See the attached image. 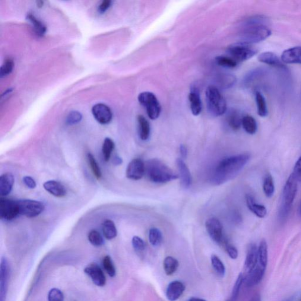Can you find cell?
<instances>
[{"label": "cell", "mask_w": 301, "mask_h": 301, "mask_svg": "<svg viewBox=\"0 0 301 301\" xmlns=\"http://www.w3.org/2000/svg\"><path fill=\"white\" fill-rule=\"evenodd\" d=\"M104 236L107 240H112L117 236V230L115 224L112 220H107L103 224Z\"/></svg>", "instance_id": "31"}, {"label": "cell", "mask_w": 301, "mask_h": 301, "mask_svg": "<svg viewBox=\"0 0 301 301\" xmlns=\"http://www.w3.org/2000/svg\"><path fill=\"white\" fill-rule=\"evenodd\" d=\"M188 99L193 115L195 116L199 115L202 112V105L198 90L196 89L192 90L189 94Z\"/></svg>", "instance_id": "25"}, {"label": "cell", "mask_w": 301, "mask_h": 301, "mask_svg": "<svg viewBox=\"0 0 301 301\" xmlns=\"http://www.w3.org/2000/svg\"><path fill=\"white\" fill-rule=\"evenodd\" d=\"M64 295L57 288H53L50 291L48 296L49 301H64Z\"/></svg>", "instance_id": "45"}, {"label": "cell", "mask_w": 301, "mask_h": 301, "mask_svg": "<svg viewBox=\"0 0 301 301\" xmlns=\"http://www.w3.org/2000/svg\"><path fill=\"white\" fill-rule=\"evenodd\" d=\"M218 65L226 68H235L238 62L230 57L218 56L215 59Z\"/></svg>", "instance_id": "39"}, {"label": "cell", "mask_w": 301, "mask_h": 301, "mask_svg": "<svg viewBox=\"0 0 301 301\" xmlns=\"http://www.w3.org/2000/svg\"><path fill=\"white\" fill-rule=\"evenodd\" d=\"M114 148H115V144H114L112 139L106 138L104 139L102 147V153L104 159L106 162L110 160Z\"/></svg>", "instance_id": "35"}, {"label": "cell", "mask_w": 301, "mask_h": 301, "mask_svg": "<svg viewBox=\"0 0 301 301\" xmlns=\"http://www.w3.org/2000/svg\"><path fill=\"white\" fill-rule=\"evenodd\" d=\"M281 59L284 64L301 65V47H294L285 50Z\"/></svg>", "instance_id": "19"}, {"label": "cell", "mask_w": 301, "mask_h": 301, "mask_svg": "<svg viewBox=\"0 0 301 301\" xmlns=\"http://www.w3.org/2000/svg\"><path fill=\"white\" fill-rule=\"evenodd\" d=\"M27 19L34 27V31L39 36H42L46 32L47 28L42 22L38 20L32 14H28Z\"/></svg>", "instance_id": "33"}, {"label": "cell", "mask_w": 301, "mask_h": 301, "mask_svg": "<svg viewBox=\"0 0 301 301\" xmlns=\"http://www.w3.org/2000/svg\"><path fill=\"white\" fill-rule=\"evenodd\" d=\"M14 65L13 60L11 58L5 59L1 69H0V76H1V77H5V76L11 74L12 69H13Z\"/></svg>", "instance_id": "42"}, {"label": "cell", "mask_w": 301, "mask_h": 301, "mask_svg": "<svg viewBox=\"0 0 301 301\" xmlns=\"http://www.w3.org/2000/svg\"><path fill=\"white\" fill-rule=\"evenodd\" d=\"M243 278H244V277H243V274L242 273L240 274L235 284H234L230 299L227 301H237L238 297L239 296L241 288L243 283Z\"/></svg>", "instance_id": "38"}, {"label": "cell", "mask_w": 301, "mask_h": 301, "mask_svg": "<svg viewBox=\"0 0 301 301\" xmlns=\"http://www.w3.org/2000/svg\"><path fill=\"white\" fill-rule=\"evenodd\" d=\"M228 255L233 259H236L239 256V251L236 247L234 246L228 242L224 245Z\"/></svg>", "instance_id": "46"}, {"label": "cell", "mask_w": 301, "mask_h": 301, "mask_svg": "<svg viewBox=\"0 0 301 301\" xmlns=\"http://www.w3.org/2000/svg\"><path fill=\"white\" fill-rule=\"evenodd\" d=\"M206 230L211 239L218 244H226L227 242L225 240L223 234V226L217 218H211L206 221Z\"/></svg>", "instance_id": "9"}, {"label": "cell", "mask_w": 301, "mask_h": 301, "mask_svg": "<svg viewBox=\"0 0 301 301\" xmlns=\"http://www.w3.org/2000/svg\"><path fill=\"white\" fill-rule=\"evenodd\" d=\"M122 162V160L121 159V158H119V157H116L115 159H114V164H116V165H120L121 164Z\"/></svg>", "instance_id": "54"}, {"label": "cell", "mask_w": 301, "mask_h": 301, "mask_svg": "<svg viewBox=\"0 0 301 301\" xmlns=\"http://www.w3.org/2000/svg\"><path fill=\"white\" fill-rule=\"evenodd\" d=\"M246 203L249 210L256 217L264 218L267 214V208L264 205L259 204L255 201V199L251 195H246Z\"/></svg>", "instance_id": "24"}, {"label": "cell", "mask_w": 301, "mask_h": 301, "mask_svg": "<svg viewBox=\"0 0 301 301\" xmlns=\"http://www.w3.org/2000/svg\"><path fill=\"white\" fill-rule=\"evenodd\" d=\"M250 159L248 154H241L225 158L214 171L212 182L220 185L236 177Z\"/></svg>", "instance_id": "1"}, {"label": "cell", "mask_w": 301, "mask_h": 301, "mask_svg": "<svg viewBox=\"0 0 301 301\" xmlns=\"http://www.w3.org/2000/svg\"><path fill=\"white\" fill-rule=\"evenodd\" d=\"M88 239L91 244L95 246H100L103 245V238L101 234L96 230L91 231L88 234Z\"/></svg>", "instance_id": "40"}, {"label": "cell", "mask_w": 301, "mask_h": 301, "mask_svg": "<svg viewBox=\"0 0 301 301\" xmlns=\"http://www.w3.org/2000/svg\"><path fill=\"white\" fill-rule=\"evenodd\" d=\"M212 268L216 274L220 277H224L226 274V269L223 261L216 255H212L211 257Z\"/></svg>", "instance_id": "34"}, {"label": "cell", "mask_w": 301, "mask_h": 301, "mask_svg": "<svg viewBox=\"0 0 301 301\" xmlns=\"http://www.w3.org/2000/svg\"><path fill=\"white\" fill-rule=\"evenodd\" d=\"M9 267L7 259L2 258L0 265V301H5L7 298Z\"/></svg>", "instance_id": "11"}, {"label": "cell", "mask_w": 301, "mask_h": 301, "mask_svg": "<svg viewBox=\"0 0 301 301\" xmlns=\"http://www.w3.org/2000/svg\"><path fill=\"white\" fill-rule=\"evenodd\" d=\"M145 175L154 183H162L179 178L174 171L158 159H151L145 163Z\"/></svg>", "instance_id": "3"}, {"label": "cell", "mask_w": 301, "mask_h": 301, "mask_svg": "<svg viewBox=\"0 0 301 301\" xmlns=\"http://www.w3.org/2000/svg\"><path fill=\"white\" fill-rule=\"evenodd\" d=\"M165 272L167 275H172L177 271L179 267V262L173 256H169L165 258L163 262Z\"/></svg>", "instance_id": "29"}, {"label": "cell", "mask_w": 301, "mask_h": 301, "mask_svg": "<svg viewBox=\"0 0 301 301\" xmlns=\"http://www.w3.org/2000/svg\"><path fill=\"white\" fill-rule=\"evenodd\" d=\"M267 18L263 15H255L243 22L239 34L241 42L249 44L260 43L267 39L271 31L266 25Z\"/></svg>", "instance_id": "2"}, {"label": "cell", "mask_w": 301, "mask_h": 301, "mask_svg": "<svg viewBox=\"0 0 301 301\" xmlns=\"http://www.w3.org/2000/svg\"><path fill=\"white\" fill-rule=\"evenodd\" d=\"M149 241L151 244L154 246H158L163 241V235L158 228H151L149 231Z\"/></svg>", "instance_id": "36"}, {"label": "cell", "mask_w": 301, "mask_h": 301, "mask_svg": "<svg viewBox=\"0 0 301 301\" xmlns=\"http://www.w3.org/2000/svg\"><path fill=\"white\" fill-rule=\"evenodd\" d=\"M242 126L246 132L249 134H255L257 131V122L253 117L250 116L243 117Z\"/></svg>", "instance_id": "30"}, {"label": "cell", "mask_w": 301, "mask_h": 301, "mask_svg": "<svg viewBox=\"0 0 301 301\" xmlns=\"http://www.w3.org/2000/svg\"><path fill=\"white\" fill-rule=\"evenodd\" d=\"M87 159L94 176L97 179H100L101 177H102V173H101L100 168L99 166H98L96 158H95L93 154L88 153L87 155Z\"/></svg>", "instance_id": "37"}, {"label": "cell", "mask_w": 301, "mask_h": 301, "mask_svg": "<svg viewBox=\"0 0 301 301\" xmlns=\"http://www.w3.org/2000/svg\"><path fill=\"white\" fill-rule=\"evenodd\" d=\"M103 265L104 269H105L107 273L109 275L110 277H114L116 276V270L115 266H114L112 259L110 256L107 255L103 258Z\"/></svg>", "instance_id": "41"}, {"label": "cell", "mask_w": 301, "mask_h": 301, "mask_svg": "<svg viewBox=\"0 0 301 301\" xmlns=\"http://www.w3.org/2000/svg\"><path fill=\"white\" fill-rule=\"evenodd\" d=\"M300 297H301L299 296V295L296 294L294 295L293 296H291L289 298V299H288L284 301H298L300 299Z\"/></svg>", "instance_id": "51"}, {"label": "cell", "mask_w": 301, "mask_h": 301, "mask_svg": "<svg viewBox=\"0 0 301 301\" xmlns=\"http://www.w3.org/2000/svg\"><path fill=\"white\" fill-rule=\"evenodd\" d=\"M82 117L81 114L78 112H72L68 114L66 119V124L74 125L81 121Z\"/></svg>", "instance_id": "44"}, {"label": "cell", "mask_w": 301, "mask_h": 301, "mask_svg": "<svg viewBox=\"0 0 301 301\" xmlns=\"http://www.w3.org/2000/svg\"><path fill=\"white\" fill-rule=\"evenodd\" d=\"M258 264V246L255 243L249 244L247 249L244 268L246 273L251 272Z\"/></svg>", "instance_id": "18"}, {"label": "cell", "mask_w": 301, "mask_h": 301, "mask_svg": "<svg viewBox=\"0 0 301 301\" xmlns=\"http://www.w3.org/2000/svg\"><path fill=\"white\" fill-rule=\"evenodd\" d=\"M266 269L267 268L257 264L256 267L247 273L243 278V283H245L246 286L253 287L260 283L264 278Z\"/></svg>", "instance_id": "15"}, {"label": "cell", "mask_w": 301, "mask_h": 301, "mask_svg": "<svg viewBox=\"0 0 301 301\" xmlns=\"http://www.w3.org/2000/svg\"><path fill=\"white\" fill-rule=\"evenodd\" d=\"M298 182L294 174H291L284 185L281 206L291 208L297 194Z\"/></svg>", "instance_id": "8"}, {"label": "cell", "mask_w": 301, "mask_h": 301, "mask_svg": "<svg viewBox=\"0 0 301 301\" xmlns=\"http://www.w3.org/2000/svg\"><path fill=\"white\" fill-rule=\"evenodd\" d=\"M37 6L39 7H43V4H44V2L42 1H39L37 2Z\"/></svg>", "instance_id": "55"}, {"label": "cell", "mask_w": 301, "mask_h": 301, "mask_svg": "<svg viewBox=\"0 0 301 301\" xmlns=\"http://www.w3.org/2000/svg\"><path fill=\"white\" fill-rule=\"evenodd\" d=\"M227 52L231 59L239 62L245 61L252 58L257 54L258 50L252 44L240 42L232 44L228 47Z\"/></svg>", "instance_id": "5"}, {"label": "cell", "mask_w": 301, "mask_h": 301, "mask_svg": "<svg viewBox=\"0 0 301 301\" xmlns=\"http://www.w3.org/2000/svg\"><path fill=\"white\" fill-rule=\"evenodd\" d=\"M139 126V137L143 141H146L150 135V125L148 120L143 116L139 115L137 117Z\"/></svg>", "instance_id": "26"}, {"label": "cell", "mask_w": 301, "mask_h": 301, "mask_svg": "<svg viewBox=\"0 0 301 301\" xmlns=\"http://www.w3.org/2000/svg\"><path fill=\"white\" fill-rule=\"evenodd\" d=\"M19 215L27 218L39 216L44 211L45 206L43 202L31 199H20L17 201Z\"/></svg>", "instance_id": "7"}, {"label": "cell", "mask_w": 301, "mask_h": 301, "mask_svg": "<svg viewBox=\"0 0 301 301\" xmlns=\"http://www.w3.org/2000/svg\"><path fill=\"white\" fill-rule=\"evenodd\" d=\"M185 290V285L180 281H174L168 285L166 297L170 301H176L182 296Z\"/></svg>", "instance_id": "17"}, {"label": "cell", "mask_w": 301, "mask_h": 301, "mask_svg": "<svg viewBox=\"0 0 301 301\" xmlns=\"http://www.w3.org/2000/svg\"><path fill=\"white\" fill-rule=\"evenodd\" d=\"M92 113L95 119L101 124H107L113 119L112 110L104 104H96L92 109Z\"/></svg>", "instance_id": "12"}, {"label": "cell", "mask_w": 301, "mask_h": 301, "mask_svg": "<svg viewBox=\"0 0 301 301\" xmlns=\"http://www.w3.org/2000/svg\"><path fill=\"white\" fill-rule=\"evenodd\" d=\"M206 101L209 113L214 117L223 116L227 112V103L223 94L214 85L209 86L205 92Z\"/></svg>", "instance_id": "4"}, {"label": "cell", "mask_w": 301, "mask_h": 301, "mask_svg": "<svg viewBox=\"0 0 301 301\" xmlns=\"http://www.w3.org/2000/svg\"><path fill=\"white\" fill-rule=\"evenodd\" d=\"M263 191L268 198H271L275 192V185L273 177L270 174H267L263 182Z\"/></svg>", "instance_id": "32"}, {"label": "cell", "mask_w": 301, "mask_h": 301, "mask_svg": "<svg viewBox=\"0 0 301 301\" xmlns=\"http://www.w3.org/2000/svg\"><path fill=\"white\" fill-rule=\"evenodd\" d=\"M132 244L135 251L138 252H143L146 247L143 240L138 236H134L132 238Z\"/></svg>", "instance_id": "43"}, {"label": "cell", "mask_w": 301, "mask_h": 301, "mask_svg": "<svg viewBox=\"0 0 301 301\" xmlns=\"http://www.w3.org/2000/svg\"><path fill=\"white\" fill-rule=\"evenodd\" d=\"M293 174L298 181L301 182V156L295 164Z\"/></svg>", "instance_id": "47"}, {"label": "cell", "mask_w": 301, "mask_h": 301, "mask_svg": "<svg viewBox=\"0 0 301 301\" xmlns=\"http://www.w3.org/2000/svg\"><path fill=\"white\" fill-rule=\"evenodd\" d=\"M181 155L182 158H185L186 155H187V149L185 147V145H181L180 147Z\"/></svg>", "instance_id": "50"}, {"label": "cell", "mask_w": 301, "mask_h": 301, "mask_svg": "<svg viewBox=\"0 0 301 301\" xmlns=\"http://www.w3.org/2000/svg\"><path fill=\"white\" fill-rule=\"evenodd\" d=\"M188 301H207L204 299H199V298L191 297L188 300Z\"/></svg>", "instance_id": "53"}, {"label": "cell", "mask_w": 301, "mask_h": 301, "mask_svg": "<svg viewBox=\"0 0 301 301\" xmlns=\"http://www.w3.org/2000/svg\"><path fill=\"white\" fill-rule=\"evenodd\" d=\"M138 100L141 105L146 110L149 118L155 120L160 117L161 106L154 94L148 91L142 92L139 94Z\"/></svg>", "instance_id": "6"}, {"label": "cell", "mask_w": 301, "mask_h": 301, "mask_svg": "<svg viewBox=\"0 0 301 301\" xmlns=\"http://www.w3.org/2000/svg\"><path fill=\"white\" fill-rule=\"evenodd\" d=\"M249 301H261L260 295L256 294L252 297V299Z\"/></svg>", "instance_id": "52"}, {"label": "cell", "mask_w": 301, "mask_h": 301, "mask_svg": "<svg viewBox=\"0 0 301 301\" xmlns=\"http://www.w3.org/2000/svg\"><path fill=\"white\" fill-rule=\"evenodd\" d=\"M242 118L237 111L233 110L228 114L227 121L231 128L234 130H238L242 125Z\"/></svg>", "instance_id": "27"}, {"label": "cell", "mask_w": 301, "mask_h": 301, "mask_svg": "<svg viewBox=\"0 0 301 301\" xmlns=\"http://www.w3.org/2000/svg\"><path fill=\"white\" fill-rule=\"evenodd\" d=\"M145 173V163L139 158H135L129 163L126 176L132 180H139L144 177Z\"/></svg>", "instance_id": "14"}, {"label": "cell", "mask_w": 301, "mask_h": 301, "mask_svg": "<svg viewBox=\"0 0 301 301\" xmlns=\"http://www.w3.org/2000/svg\"><path fill=\"white\" fill-rule=\"evenodd\" d=\"M0 215L2 220L11 221L19 215L17 201L5 197L0 199Z\"/></svg>", "instance_id": "10"}, {"label": "cell", "mask_w": 301, "mask_h": 301, "mask_svg": "<svg viewBox=\"0 0 301 301\" xmlns=\"http://www.w3.org/2000/svg\"><path fill=\"white\" fill-rule=\"evenodd\" d=\"M299 214L300 215V216L301 217V200L299 206Z\"/></svg>", "instance_id": "56"}, {"label": "cell", "mask_w": 301, "mask_h": 301, "mask_svg": "<svg viewBox=\"0 0 301 301\" xmlns=\"http://www.w3.org/2000/svg\"><path fill=\"white\" fill-rule=\"evenodd\" d=\"M298 301H301V297H300V299Z\"/></svg>", "instance_id": "57"}, {"label": "cell", "mask_w": 301, "mask_h": 301, "mask_svg": "<svg viewBox=\"0 0 301 301\" xmlns=\"http://www.w3.org/2000/svg\"><path fill=\"white\" fill-rule=\"evenodd\" d=\"M43 187L50 194L56 197H64L66 194V190L64 186L57 181L50 180L44 182Z\"/></svg>", "instance_id": "22"}, {"label": "cell", "mask_w": 301, "mask_h": 301, "mask_svg": "<svg viewBox=\"0 0 301 301\" xmlns=\"http://www.w3.org/2000/svg\"><path fill=\"white\" fill-rule=\"evenodd\" d=\"M267 74L268 71L265 68H258L253 69L246 75L243 81L244 84L249 88L257 87Z\"/></svg>", "instance_id": "16"}, {"label": "cell", "mask_w": 301, "mask_h": 301, "mask_svg": "<svg viewBox=\"0 0 301 301\" xmlns=\"http://www.w3.org/2000/svg\"><path fill=\"white\" fill-rule=\"evenodd\" d=\"M112 1H110V0H105V1H103L100 3L99 6H98V11L101 12V13H103V12H105L108 8L110 7V6L112 5Z\"/></svg>", "instance_id": "49"}, {"label": "cell", "mask_w": 301, "mask_h": 301, "mask_svg": "<svg viewBox=\"0 0 301 301\" xmlns=\"http://www.w3.org/2000/svg\"><path fill=\"white\" fill-rule=\"evenodd\" d=\"M258 60L264 64L274 66V67L281 69L286 68V66L282 61L281 59L279 58L276 54L272 52H267L261 53L258 57Z\"/></svg>", "instance_id": "21"}, {"label": "cell", "mask_w": 301, "mask_h": 301, "mask_svg": "<svg viewBox=\"0 0 301 301\" xmlns=\"http://www.w3.org/2000/svg\"><path fill=\"white\" fill-rule=\"evenodd\" d=\"M24 184L30 189H34L36 187L37 183L35 180L29 176H25L23 178Z\"/></svg>", "instance_id": "48"}, {"label": "cell", "mask_w": 301, "mask_h": 301, "mask_svg": "<svg viewBox=\"0 0 301 301\" xmlns=\"http://www.w3.org/2000/svg\"><path fill=\"white\" fill-rule=\"evenodd\" d=\"M14 183V177L11 173H5L0 177V195L5 197L12 191Z\"/></svg>", "instance_id": "23"}, {"label": "cell", "mask_w": 301, "mask_h": 301, "mask_svg": "<svg viewBox=\"0 0 301 301\" xmlns=\"http://www.w3.org/2000/svg\"><path fill=\"white\" fill-rule=\"evenodd\" d=\"M177 166L179 171V177L181 182L183 188L188 189L191 186L192 183V177L191 173L187 166L183 162L182 158H179L176 161Z\"/></svg>", "instance_id": "20"}, {"label": "cell", "mask_w": 301, "mask_h": 301, "mask_svg": "<svg viewBox=\"0 0 301 301\" xmlns=\"http://www.w3.org/2000/svg\"><path fill=\"white\" fill-rule=\"evenodd\" d=\"M255 101L258 115L263 118L267 117L268 114L267 102L264 96L259 91L255 92Z\"/></svg>", "instance_id": "28"}, {"label": "cell", "mask_w": 301, "mask_h": 301, "mask_svg": "<svg viewBox=\"0 0 301 301\" xmlns=\"http://www.w3.org/2000/svg\"><path fill=\"white\" fill-rule=\"evenodd\" d=\"M84 272L90 277L93 283L98 287H104L106 283L105 275L96 263H91L84 268Z\"/></svg>", "instance_id": "13"}]
</instances>
